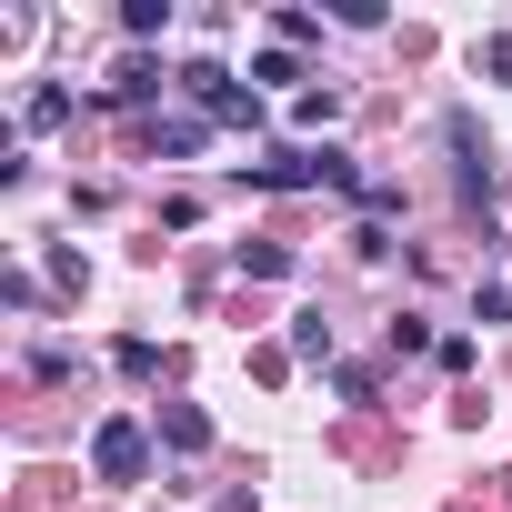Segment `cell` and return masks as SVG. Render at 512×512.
<instances>
[{
    "label": "cell",
    "instance_id": "6da1fadb",
    "mask_svg": "<svg viewBox=\"0 0 512 512\" xmlns=\"http://www.w3.org/2000/svg\"><path fill=\"white\" fill-rule=\"evenodd\" d=\"M141 462H151L141 422H131V412H111V422L91 432V472H101V482H141Z\"/></svg>",
    "mask_w": 512,
    "mask_h": 512
},
{
    "label": "cell",
    "instance_id": "7a4b0ae2",
    "mask_svg": "<svg viewBox=\"0 0 512 512\" xmlns=\"http://www.w3.org/2000/svg\"><path fill=\"white\" fill-rule=\"evenodd\" d=\"M452 151H462V201H482V191H492V151H482L472 111H452Z\"/></svg>",
    "mask_w": 512,
    "mask_h": 512
},
{
    "label": "cell",
    "instance_id": "3957f363",
    "mask_svg": "<svg viewBox=\"0 0 512 512\" xmlns=\"http://www.w3.org/2000/svg\"><path fill=\"white\" fill-rule=\"evenodd\" d=\"M181 81H191V91H201V101H211L221 121H251V91H231V71H211V61H191Z\"/></svg>",
    "mask_w": 512,
    "mask_h": 512
},
{
    "label": "cell",
    "instance_id": "277c9868",
    "mask_svg": "<svg viewBox=\"0 0 512 512\" xmlns=\"http://www.w3.org/2000/svg\"><path fill=\"white\" fill-rule=\"evenodd\" d=\"M161 442H171V452H211V422H201L191 402H171V412H161Z\"/></svg>",
    "mask_w": 512,
    "mask_h": 512
},
{
    "label": "cell",
    "instance_id": "5b68a950",
    "mask_svg": "<svg viewBox=\"0 0 512 512\" xmlns=\"http://www.w3.org/2000/svg\"><path fill=\"white\" fill-rule=\"evenodd\" d=\"M201 141H211V131H201V121H151V151H171V161H191V151H201Z\"/></svg>",
    "mask_w": 512,
    "mask_h": 512
},
{
    "label": "cell",
    "instance_id": "8992f818",
    "mask_svg": "<svg viewBox=\"0 0 512 512\" xmlns=\"http://www.w3.org/2000/svg\"><path fill=\"white\" fill-rule=\"evenodd\" d=\"M292 352H302V362H322V352H332V322H322V312H302V322H292Z\"/></svg>",
    "mask_w": 512,
    "mask_h": 512
},
{
    "label": "cell",
    "instance_id": "52a82bcc",
    "mask_svg": "<svg viewBox=\"0 0 512 512\" xmlns=\"http://www.w3.org/2000/svg\"><path fill=\"white\" fill-rule=\"evenodd\" d=\"M472 71H492V81H512V31H492V41L472 51Z\"/></svg>",
    "mask_w": 512,
    "mask_h": 512
}]
</instances>
